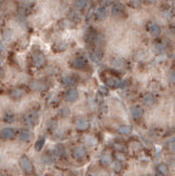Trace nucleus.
Returning a JSON list of instances; mask_svg holds the SVG:
<instances>
[{
    "mask_svg": "<svg viewBox=\"0 0 175 176\" xmlns=\"http://www.w3.org/2000/svg\"><path fill=\"white\" fill-rule=\"evenodd\" d=\"M131 114H132V117L134 119H140L141 117L143 116V109L141 107H133L131 109Z\"/></svg>",
    "mask_w": 175,
    "mask_h": 176,
    "instance_id": "12",
    "label": "nucleus"
},
{
    "mask_svg": "<svg viewBox=\"0 0 175 176\" xmlns=\"http://www.w3.org/2000/svg\"><path fill=\"white\" fill-rule=\"evenodd\" d=\"M130 148L132 149L133 151H139V150H141V144L139 143L138 141H131Z\"/></svg>",
    "mask_w": 175,
    "mask_h": 176,
    "instance_id": "27",
    "label": "nucleus"
},
{
    "mask_svg": "<svg viewBox=\"0 0 175 176\" xmlns=\"http://www.w3.org/2000/svg\"><path fill=\"white\" fill-rule=\"evenodd\" d=\"M23 90L22 89H20V88H17V89H13V90L11 91V97L13 98V99H19V98H21L22 96H23Z\"/></svg>",
    "mask_w": 175,
    "mask_h": 176,
    "instance_id": "17",
    "label": "nucleus"
},
{
    "mask_svg": "<svg viewBox=\"0 0 175 176\" xmlns=\"http://www.w3.org/2000/svg\"><path fill=\"white\" fill-rule=\"evenodd\" d=\"M75 125H76L77 130H80V131H86L89 128V121L85 118L77 119L76 122H75Z\"/></svg>",
    "mask_w": 175,
    "mask_h": 176,
    "instance_id": "6",
    "label": "nucleus"
},
{
    "mask_svg": "<svg viewBox=\"0 0 175 176\" xmlns=\"http://www.w3.org/2000/svg\"><path fill=\"white\" fill-rule=\"evenodd\" d=\"M118 131H119V133H121V134H129L131 132V128L129 127V125H120Z\"/></svg>",
    "mask_w": 175,
    "mask_h": 176,
    "instance_id": "22",
    "label": "nucleus"
},
{
    "mask_svg": "<svg viewBox=\"0 0 175 176\" xmlns=\"http://www.w3.org/2000/svg\"><path fill=\"white\" fill-rule=\"evenodd\" d=\"M78 98V91L76 89H70L65 94V100L68 102H74Z\"/></svg>",
    "mask_w": 175,
    "mask_h": 176,
    "instance_id": "8",
    "label": "nucleus"
},
{
    "mask_svg": "<svg viewBox=\"0 0 175 176\" xmlns=\"http://www.w3.org/2000/svg\"><path fill=\"white\" fill-rule=\"evenodd\" d=\"M23 122L26 123L27 125H30V127L35 125L37 122V114L34 111H31V112L26 114L23 117Z\"/></svg>",
    "mask_w": 175,
    "mask_h": 176,
    "instance_id": "3",
    "label": "nucleus"
},
{
    "mask_svg": "<svg viewBox=\"0 0 175 176\" xmlns=\"http://www.w3.org/2000/svg\"><path fill=\"white\" fill-rule=\"evenodd\" d=\"M19 163H20V166H21L22 171H23L26 174L30 175V174L33 173V171H34V166H33L32 162H31L29 158H27V156H21Z\"/></svg>",
    "mask_w": 175,
    "mask_h": 176,
    "instance_id": "1",
    "label": "nucleus"
},
{
    "mask_svg": "<svg viewBox=\"0 0 175 176\" xmlns=\"http://www.w3.org/2000/svg\"><path fill=\"white\" fill-rule=\"evenodd\" d=\"M55 150H56V154L58 155V158H64V156H65L66 151H65V148H64L62 144H57Z\"/></svg>",
    "mask_w": 175,
    "mask_h": 176,
    "instance_id": "16",
    "label": "nucleus"
},
{
    "mask_svg": "<svg viewBox=\"0 0 175 176\" xmlns=\"http://www.w3.org/2000/svg\"><path fill=\"white\" fill-rule=\"evenodd\" d=\"M77 9H84L87 6V0H76V3H75Z\"/></svg>",
    "mask_w": 175,
    "mask_h": 176,
    "instance_id": "24",
    "label": "nucleus"
},
{
    "mask_svg": "<svg viewBox=\"0 0 175 176\" xmlns=\"http://www.w3.org/2000/svg\"><path fill=\"white\" fill-rule=\"evenodd\" d=\"M168 148H170V150L172 151V152H175V141L171 142L170 145H168Z\"/></svg>",
    "mask_w": 175,
    "mask_h": 176,
    "instance_id": "33",
    "label": "nucleus"
},
{
    "mask_svg": "<svg viewBox=\"0 0 175 176\" xmlns=\"http://www.w3.org/2000/svg\"><path fill=\"white\" fill-rule=\"evenodd\" d=\"M114 150H116V152H124V150H126V148H124V145H122V144H119V143H114Z\"/></svg>",
    "mask_w": 175,
    "mask_h": 176,
    "instance_id": "28",
    "label": "nucleus"
},
{
    "mask_svg": "<svg viewBox=\"0 0 175 176\" xmlns=\"http://www.w3.org/2000/svg\"><path fill=\"white\" fill-rule=\"evenodd\" d=\"M157 50H159V51H162V50H163V47H162V45H159V44H157Z\"/></svg>",
    "mask_w": 175,
    "mask_h": 176,
    "instance_id": "36",
    "label": "nucleus"
},
{
    "mask_svg": "<svg viewBox=\"0 0 175 176\" xmlns=\"http://www.w3.org/2000/svg\"><path fill=\"white\" fill-rule=\"evenodd\" d=\"M157 176H164V175H162V174H160V173H158V174H157Z\"/></svg>",
    "mask_w": 175,
    "mask_h": 176,
    "instance_id": "37",
    "label": "nucleus"
},
{
    "mask_svg": "<svg viewBox=\"0 0 175 176\" xmlns=\"http://www.w3.org/2000/svg\"><path fill=\"white\" fill-rule=\"evenodd\" d=\"M46 63V60H45V56L43 55L42 53H37L33 56V64L36 66V67H43Z\"/></svg>",
    "mask_w": 175,
    "mask_h": 176,
    "instance_id": "5",
    "label": "nucleus"
},
{
    "mask_svg": "<svg viewBox=\"0 0 175 176\" xmlns=\"http://www.w3.org/2000/svg\"><path fill=\"white\" fill-rule=\"evenodd\" d=\"M43 160H44L45 163L50 164V163L53 162V158H52V154L50 152H46L45 154H43Z\"/></svg>",
    "mask_w": 175,
    "mask_h": 176,
    "instance_id": "26",
    "label": "nucleus"
},
{
    "mask_svg": "<svg viewBox=\"0 0 175 176\" xmlns=\"http://www.w3.org/2000/svg\"><path fill=\"white\" fill-rule=\"evenodd\" d=\"M143 102H144L147 106H153V105L157 102V98L154 97L152 94H145L144 97H143Z\"/></svg>",
    "mask_w": 175,
    "mask_h": 176,
    "instance_id": "10",
    "label": "nucleus"
},
{
    "mask_svg": "<svg viewBox=\"0 0 175 176\" xmlns=\"http://www.w3.org/2000/svg\"><path fill=\"white\" fill-rule=\"evenodd\" d=\"M96 17L98 19H103L104 17H105V10H104L103 8H99V9L96 11Z\"/></svg>",
    "mask_w": 175,
    "mask_h": 176,
    "instance_id": "29",
    "label": "nucleus"
},
{
    "mask_svg": "<svg viewBox=\"0 0 175 176\" xmlns=\"http://www.w3.org/2000/svg\"><path fill=\"white\" fill-rule=\"evenodd\" d=\"M68 114H70V110H68L67 108H63V109H62V116H63V117H65L66 115H68Z\"/></svg>",
    "mask_w": 175,
    "mask_h": 176,
    "instance_id": "32",
    "label": "nucleus"
},
{
    "mask_svg": "<svg viewBox=\"0 0 175 176\" xmlns=\"http://www.w3.org/2000/svg\"><path fill=\"white\" fill-rule=\"evenodd\" d=\"M31 88L34 90H43L46 88V85L43 81H34V83L31 84Z\"/></svg>",
    "mask_w": 175,
    "mask_h": 176,
    "instance_id": "14",
    "label": "nucleus"
},
{
    "mask_svg": "<svg viewBox=\"0 0 175 176\" xmlns=\"http://www.w3.org/2000/svg\"><path fill=\"white\" fill-rule=\"evenodd\" d=\"M66 47H67V45H66L65 43H63V42H60V43H55L53 46V50L55 52H62V51H65Z\"/></svg>",
    "mask_w": 175,
    "mask_h": 176,
    "instance_id": "18",
    "label": "nucleus"
},
{
    "mask_svg": "<svg viewBox=\"0 0 175 176\" xmlns=\"http://www.w3.org/2000/svg\"><path fill=\"white\" fill-rule=\"evenodd\" d=\"M86 65H87L86 58L82 57V56L76 57L75 60H73V62H72V67L75 68V70H83V68L86 67Z\"/></svg>",
    "mask_w": 175,
    "mask_h": 176,
    "instance_id": "4",
    "label": "nucleus"
},
{
    "mask_svg": "<svg viewBox=\"0 0 175 176\" xmlns=\"http://www.w3.org/2000/svg\"><path fill=\"white\" fill-rule=\"evenodd\" d=\"M30 138H31V132L29 131V130H27V129L22 130V131L20 132V134H19V139L21 140V141H23V142L29 141V140H30Z\"/></svg>",
    "mask_w": 175,
    "mask_h": 176,
    "instance_id": "13",
    "label": "nucleus"
},
{
    "mask_svg": "<svg viewBox=\"0 0 175 176\" xmlns=\"http://www.w3.org/2000/svg\"><path fill=\"white\" fill-rule=\"evenodd\" d=\"M16 132L12 128H5L2 131L0 132V137L2 138L3 140H11L14 138Z\"/></svg>",
    "mask_w": 175,
    "mask_h": 176,
    "instance_id": "7",
    "label": "nucleus"
},
{
    "mask_svg": "<svg viewBox=\"0 0 175 176\" xmlns=\"http://www.w3.org/2000/svg\"><path fill=\"white\" fill-rule=\"evenodd\" d=\"M88 176H98V174L96 173V172H89Z\"/></svg>",
    "mask_w": 175,
    "mask_h": 176,
    "instance_id": "35",
    "label": "nucleus"
},
{
    "mask_svg": "<svg viewBox=\"0 0 175 176\" xmlns=\"http://www.w3.org/2000/svg\"><path fill=\"white\" fill-rule=\"evenodd\" d=\"M14 120V116L12 114H6L5 115V121L6 122H8V123H10V122H12V121Z\"/></svg>",
    "mask_w": 175,
    "mask_h": 176,
    "instance_id": "30",
    "label": "nucleus"
},
{
    "mask_svg": "<svg viewBox=\"0 0 175 176\" xmlns=\"http://www.w3.org/2000/svg\"><path fill=\"white\" fill-rule=\"evenodd\" d=\"M111 12L114 16L116 17H120L122 13H124V7H122L120 3H114L111 8Z\"/></svg>",
    "mask_w": 175,
    "mask_h": 176,
    "instance_id": "11",
    "label": "nucleus"
},
{
    "mask_svg": "<svg viewBox=\"0 0 175 176\" xmlns=\"http://www.w3.org/2000/svg\"><path fill=\"white\" fill-rule=\"evenodd\" d=\"M114 169L116 172H120L121 171V164H120V162H116L114 164Z\"/></svg>",
    "mask_w": 175,
    "mask_h": 176,
    "instance_id": "31",
    "label": "nucleus"
},
{
    "mask_svg": "<svg viewBox=\"0 0 175 176\" xmlns=\"http://www.w3.org/2000/svg\"><path fill=\"white\" fill-rule=\"evenodd\" d=\"M105 81H106V84H107V86H109L110 88H117V87H119L120 86L119 78H117V77H114V76L106 77Z\"/></svg>",
    "mask_w": 175,
    "mask_h": 176,
    "instance_id": "9",
    "label": "nucleus"
},
{
    "mask_svg": "<svg viewBox=\"0 0 175 176\" xmlns=\"http://www.w3.org/2000/svg\"><path fill=\"white\" fill-rule=\"evenodd\" d=\"M110 162H111V156H110L108 153L103 154V156H101V159H100L101 165H103V166H107V165L110 164Z\"/></svg>",
    "mask_w": 175,
    "mask_h": 176,
    "instance_id": "15",
    "label": "nucleus"
},
{
    "mask_svg": "<svg viewBox=\"0 0 175 176\" xmlns=\"http://www.w3.org/2000/svg\"><path fill=\"white\" fill-rule=\"evenodd\" d=\"M62 81H63V84L65 86H73L76 81H75V78L73 76H65V77H63Z\"/></svg>",
    "mask_w": 175,
    "mask_h": 176,
    "instance_id": "19",
    "label": "nucleus"
},
{
    "mask_svg": "<svg viewBox=\"0 0 175 176\" xmlns=\"http://www.w3.org/2000/svg\"><path fill=\"white\" fill-rule=\"evenodd\" d=\"M86 150H85V148H83V146H75V148H73L72 150V155L73 158L75 159V160L77 161H82L84 160L85 158H86Z\"/></svg>",
    "mask_w": 175,
    "mask_h": 176,
    "instance_id": "2",
    "label": "nucleus"
},
{
    "mask_svg": "<svg viewBox=\"0 0 175 176\" xmlns=\"http://www.w3.org/2000/svg\"><path fill=\"white\" fill-rule=\"evenodd\" d=\"M149 31L151 34L153 35H159L160 33V28L157 26V24H150L149 26Z\"/></svg>",
    "mask_w": 175,
    "mask_h": 176,
    "instance_id": "21",
    "label": "nucleus"
},
{
    "mask_svg": "<svg viewBox=\"0 0 175 176\" xmlns=\"http://www.w3.org/2000/svg\"><path fill=\"white\" fill-rule=\"evenodd\" d=\"M114 158H116L117 162H122V161H126V155H124L122 152H116V153H114Z\"/></svg>",
    "mask_w": 175,
    "mask_h": 176,
    "instance_id": "25",
    "label": "nucleus"
},
{
    "mask_svg": "<svg viewBox=\"0 0 175 176\" xmlns=\"http://www.w3.org/2000/svg\"><path fill=\"white\" fill-rule=\"evenodd\" d=\"M170 79H171V81L175 83V72H172L170 74Z\"/></svg>",
    "mask_w": 175,
    "mask_h": 176,
    "instance_id": "34",
    "label": "nucleus"
},
{
    "mask_svg": "<svg viewBox=\"0 0 175 176\" xmlns=\"http://www.w3.org/2000/svg\"><path fill=\"white\" fill-rule=\"evenodd\" d=\"M158 172H159L160 174H162V175L165 176L166 174L168 173V167L166 164H164V163H161V164L158 165Z\"/></svg>",
    "mask_w": 175,
    "mask_h": 176,
    "instance_id": "20",
    "label": "nucleus"
},
{
    "mask_svg": "<svg viewBox=\"0 0 175 176\" xmlns=\"http://www.w3.org/2000/svg\"><path fill=\"white\" fill-rule=\"evenodd\" d=\"M44 142H45V139L44 138H40V139L37 140L36 143L34 144V148L36 151H41L43 148V145H44Z\"/></svg>",
    "mask_w": 175,
    "mask_h": 176,
    "instance_id": "23",
    "label": "nucleus"
}]
</instances>
